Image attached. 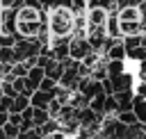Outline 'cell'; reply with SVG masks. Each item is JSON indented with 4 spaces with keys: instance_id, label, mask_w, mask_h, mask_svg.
I'll return each instance as SVG.
<instances>
[{
    "instance_id": "cell-19",
    "label": "cell",
    "mask_w": 146,
    "mask_h": 139,
    "mask_svg": "<svg viewBox=\"0 0 146 139\" xmlns=\"http://www.w3.org/2000/svg\"><path fill=\"white\" fill-rule=\"evenodd\" d=\"M125 68V59H107V75H119Z\"/></svg>"
},
{
    "instance_id": "cell-2",
    "label": "cell",
    "mask_w": 146,
    "mask_h": 139,
    "mask_svg": "<svg viewBox=\"0 0 146 139\" xmlns=\"http://www.w3.org/2000/svg\"><path fill=\"white\" fill-rule=\"evenodd\" d=\"M46 9H36V7H27L23 5L16 11V30L21 36H36L41 25L46 23Z\"/></svg>"
},
{
    "instance_id": "cell-23",
    "label": "cell",
    "mask_w": 146,
    "mask_h": 139,
    "mask_svg": "<svg viewBox=\"0 0 146 139\" xmlns=\"http://www.w3.org/2000/svg\"><path fill=\"white\" fill-rule=\"evenodd\" d=\"M116 118H119V121H123L125 125H130V123H135V121H137V114H135L132 109H121V112H116Z\"/></svg>"
},
{
    "instance_id": "cell-27",
    "label": "cell",
    "mask_w": 146,
    "mask_h": 139,
    "mask_svg": "<svg viewBox=\"0 0 146 139\" xmlns=\"http://www.w3.org/2000/svg\"><path fill=\"white\" fill-rule=\"evenodd\" d=\"M59 109H62V103L57 100V96L50 100V105H48V112H50V116L52 118H57V114H59Z\"/></svg>"
},
{
    "instance_id": "cell-22",
    "label": "cell",
    "mask_w": 146,
    "mask_h": 139,
    "mask_svg": "<svg viewBox=\"0 0 146 139\" xmlns=\"http://www.w3.org/2000/svg\"><path fill=\"white\" fill-rule=\"evenodd\" d=\"M116 112H119L116 96L114 93H107V98H105V114H116Z\"/></svg>"
},
{
    "instance_id": "cell-17",
    "label": "cell",
    "mask_w": 146,
    "mask_h": 139,
    "mask_svg": "<svg viewBox=\"0 0 146 139\" xmlns=\"http://www.w3.org/2000/svg\"><path fill=\"white\" fill-rule=\"evenodd\" d=\"M18 57H16V50L14 46H0V64H16Z\"/></svg>"
},
{
    "instance_id": "cell-6",
    "label": "cell",
    "mask_w": 146,
    "mask_h": 139,
    "mask_svg": "<svg viewBox=\"0 0 146 139\" xmlns=\"http://www.w3.org/2000/svg\"><path fill=\"white\" fill-rule=\"evenodd\" d=\"M107 18H110V11L105 7H89L87 9V30H105Z\"/></svg>"
},
{
    "instance_id": "cell-16",
    "label": "cell",
    "mask_w": 146,
    "mask_h": 139,
    "mask_svg": "<svg viewBox=\"0 0 146 139\" xmlns=\"http://www.w3.org/2000/svg\"><path fill=\"white\" fill-rule=\"evenodd\" d=\"M48 118H52V116H50V112L46 107H34L32 105V123L34 125H43Z\"/></svg>"
},
{
    "instance_id": "cell-34",
    "label": "cell",
    "mask_w": 146,
    "mask_h": 139,
    "mask_svg": "<svg viewBox=\"0 0 146 139\" xmlns=\"http://www.w3.org/2000/svg\"><path fill=\"white\" fill-rule=\"evenodd\" d=\"M0 11H2V9H0Z\"/></svg>"
},
{
    "instance_id": "cell-26",
    "label": "cell",
    "mask_w": 146,
    "mask_h": 139,
    "mask_svg": "<svg viewBox=\"0 0 146 139\" xmlns=\"http://www.w3.org/2000/svg\"><path fill=\"white\" fill-rule=\"evenodd\" d=\"M27 68H30L27 62H16V64L11 66V73H14V75H27Z\"/></svg>"
},
{
    "instance_id": "cell-18",
    "label": "cell",
    "mask_w": 146,
    "mask_h": 139,
    "mask_svg": "<svg viewBox=\"0 0 146 139\" xmlns=\"http://www.w3.org/2000/svg\"><path fill=\"white\" fill-rule=\"evenodd\" d=\"M144 57H146V48H144V46H137V48H130V50H125V59H128V62H135V64H139Z\"/></svg>"
},
{
    "instance_id": "cell-31",
    "label": "cell",
    "mask_w": 146,
    "mask_h": 139,
    "mask_svg": "<svg viewBox=\"0 0 146 139\" xmlns=\"http://www.w3.org/2000/svg\"><path fill=\"white\" fill-rule=\"evenodd\" d=\"M0 84H2V77H0Z\"/></svg>"
},
{
    "instance_id": "cell-10",
    "label": "cell",
    "mask_w": 146,
    "mask_h": 139,
    "mask_svg": "<svg viewBox=\"0 0 146 139\" xmlns=\"http://www.w3.org/2000/svg\"><path fill=\"white\" fill-rule=\"evenodd\" d=\"M55 98V91H46V89H34L32 91V96H30V105H34V107H46L48 109V105H50V100Z\"/></svg>"
},
{
    "instance_id": "cell-15",
    "label": "cell",
    "mask_w": 146,
    "mask_h": 139,
    "mask_svg": "<svg viewBox=\"0 0 146 139\" xmlns=\"http://www.w3.org/2000/svg\"><path fill=\"white\" fill-rule=\"evenodd\" d=\"M25 107H30V96H27V93H16L14 100H11L9 112H23Z\"/></svg>"
},
{
    "instance_id": "cell-30",
    "label": "cell",
    "mask_w": 146,
    "mask_h": 139,
    "mask_svg": "<svg viewBox=\"0 0 146 139\" xmlns=\"http://www.w3.org/2000/svg\"><path fill=\"white\" fill-rule=\"evenodd\" d=\"M0 139H7V137H5V130H2V128H0Z\"/></svg>"
},
{
    "instance_id": "cell-3",
    "label": "cell",
    "mask_w": 146,
    "mask_h": 139,
    "mask_svg": "<svg viewBox=\"0 0 146 139\" xmlns=\"http://www.w3.org/2000/svg\"><path fill=\"white\" fill-rule=\"evenodd\" d=\"M128 134V125L123 121L116 118V114H105L103 121H100V130H98V137L103 139H125Z\"/></svg>"
},
{
    "instance_id": "cell-21",
    "label": "cell",
    "mask_w": 146,
    "mask_h": 139,
    "mask_svg": "<svg viewBox=\"0 0 146 139\" xmlns=\"http://www.w3.org/2000/svg\"><path fill=\"white\" fill-rule=\"evenodd\" d=\"M123 46H125V50L141 46V34H125L123 36Z\"/></svg>"
},
{
    "instance_id": "cell-12",
    "label": "cell",
    "mask_w": 146,
    "mask_h": 139,
    "mask_svg": "<svg viewBox=\"0 0 146 139\" xmlns=\"http://www.w3.org/2000/svg\"><path fill=\"white\" fill-rule=\"evenodd\" d=\"M114 96H116V103H119V112L121 109H132V103H135V91L132 89L114 91Z\"/></svg>"
},
{
    "instance_id": "cell-28",
    "label": "cell",
    "mask_w": 146,
    "mask_h": 139,
    "mask_svg": "<svg viewBox=\"0 0 146 139\" xmlns=\"http://www.w3.org/2000/svg\"><path fill=\"white\" fill-rule=\"evenodd\" d=\"M41 5H43V9L48 11V9H52V7H57V5H64V0H39Z\"/></svg>"
},
{
    "instance_id": "cell-13",
    "label": "cell",
    "mask_w": 146,
    "mask_h": 139,
    "mask_svg": "<svg viewBox=\"0 0 146 139\" xmlns=\"http://www.w3.org/2000/svg\"><path fill=\"white\" fill-rule=\"evenodd\" d=\"M107 36L112 39H123V32H121V25H119V18H116V11H110V18H107Z\"/></svg>"
},
{
    "instance_id": "cell-33",
    "label": "cell",
    "mask_w": 146,
    "mask_h": 139,
    "mask_svg": "<svg viewBox=\"0 0 146 139\" xmlns=\"http://www.w3.org/2000/svg\"><path fill=\"white\" fill-rule=\"evenodd\" d=\"M0 77H2V73H0Z\"/></svg>"
},
{
    "instance_id": "cell-7",
    "label": "cell",
    "mask_w": 146,
    "mask_h": 139,
    "mask_svg": "<svg viewBox=\"0 0 146 139\" xmlns=\"http://www.w3.org/2000/svg\"><path fill=\"white\" fill-rule=\"evenodd\" d=\"M107 77H110V82H112V91H125V89H132L135 82H137V75L130 73L128 68L121 71L119 75H107Z\"/></svg>"
},
{
    "instance_id": "cell-14",
    "label": "cell",
    "mask_w": 146,
    "mask_h": 139,
    "mask_svg": "<svg viewBox=\"0 0 146 139\" xmlns=\"http://www.w3.org/2000/svg\"><path fill=\"white\" fill-rule=\"evenodd\" d=\"M132 112L137 114V121L146 123V98L135 93V103H132Z\"/></svg>"
},
{
    "instance_id": "cell-11",
    "label": "cell",
    "mask_w": 146,
    "mask_h": 139,
    "mask_svg": "<svg viewBox=\"0 0 146 139\" xmlns=\"http://www.w3.org/2000/svg\"><path fill=\"white\" fill-rule=\"evenodd\" d=\"M103 55H105V59H125V46H123V39H119V41H114L110 48H105Z\"/></svg>"
},
{
    "instance_id": "cell-20",
    "label": "cell",
    "mask_w": 146,
    "mask_h": 139,
    "mask_svg": "<svg viewBox=\"0 0 146 139\" xmlns=\"http://www.w3.org/2000/svg\"><path fill=\"white\" fill-rule=\"evenodd\" d=\"M105 98H107V93H98V96H94V98L89 100V107L96 109L98 114H105Z\"/></svg>"
},
{
    "instance_id": "cell-9",
    "label": "cell",
    "mask_w": 146,
    "mask_h": 139,
    "mask_svg": "<svg viewBox=\"0 0 146 139\" xmlns=\"http://www.w3.org/2000/svg\"><path fill=\"white\" fill-rule=\"evenodd\" d=\"M43 77H46V68H43V66H39V64L30 66V68H27V75H25V84H27V89H30V91L39 89V84H41Z\"/></svg>"
},
{
    "instance_id": "cell-8",
    "label": "cell",
    "mask_w": 146,
    "mask_h": 139,
    "mask_svg": "<svg viewBox=\"0 0 146 139\" xmlns=\"http://www.w3.org/2000/svg\"><path fill=\"white\" fill-rule=\"evenodd\" d=\"M16 11L14 7H7L0 11V32H7V34H18L16 30Z\"/></svg>"
},
{
    "instance_id": "cell-24",
    "label": "cell",
    "mask_w": 146,
    "mask_h": 139,
    "mask_svg": "<svg viewBox=\"0 0 146 139\" xmlns=\"http://www.w3.org/2000/svg\"><path fill=\"white\" fill-rule=\"evenodd\" d=\"M2 130H5V137H7V139H18V132H21V128H18L16 123L7 121V123L2 125Z\"/></svg>"
},
{
    "instance_id": "cell-1",
    "label": "cell",
    "mask_w": 146,
    "mask_h": 139,
    "mask_svg": "<svg viewBox=\"0 0 146 139\" xmlns=\"http://www.w3.org/2000/svg\"><path fill=\"white\" fill-rule=\"evenodd\" d=\"M46 23H48L50 36H71L75 30V11L66 5H57L48 9Z\"/></svg>"
},
{
    "instance_id": "cell-25",
    "label": "cell",
    "mask_w": 146,
    "mask_h": 139,
    "mask_svg": "<svg viewBox=\"0 0 146 139\" xmlns=\"http://www.w3.org/2000/svg\"><path fill=\"white\" fill-rule=\"evenodd\" d=\"M64 5H66V7H71L75 14L87 11V0H64Z\"/></svg>"
},
{
    "instance_id": "cell-5",
    "label": "cell",
    "mask_w": 146,
    "mask_h": 139,
    "mask_svg": "<svg viewBox=\"0 0 146 139\" xmlns=\"http://www.w3.org/2000/svg\"><path fill=\"white\" fill-rule=\"evenodd\" d=\"M91 43L87 39V34H71L68 36V55L73 59H82L87 52H91Z\"/></svg>"
},
{
    "instance_id": "cell-29",
    "label": "cell",
    "mask_w": 146,
    "mask_h": 139,
    "mask_svg": "<svg viewBox=\"0 0 146 139\" xmlns=\"http://www.w3.org/2000/svg\"><path fill=\"white\" fill-rule=\"evenodd\" d=\"M141 0H116V5L119 7H137Z\"/></svg>"
},
{
    "instance_id": "cell-4",
    "label": "cell",
    "mask_w": 146,
    "mask_h": 139,
    "mask_svg": "<svg viewBox=\"0 0 146 139\" xmlns=\"http://www.w3.org/2000/svg\"><path fill=\"white\" fill-rule=\"evenodd\" d=\"M116 18H119L123 36L125 34H141L139 32V7H119Z\"/></svg>"
},
{
    "instance_id": "cell-32",
    "label": "cell",
    "mask_w": 146,
    "mask_h": 139,
    "mask_svg": "<svg viewBox=\"0 0 146 139\" xmlns=\"http://www.w3.org/2000/svg\"><path fill=\"white\" fill-rule=\"evenodd\" d=\"M144 128H146V123H144Z\"/></svg>"
}]
</instances>
